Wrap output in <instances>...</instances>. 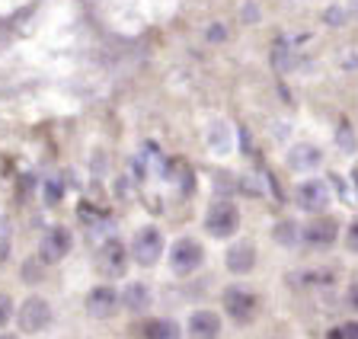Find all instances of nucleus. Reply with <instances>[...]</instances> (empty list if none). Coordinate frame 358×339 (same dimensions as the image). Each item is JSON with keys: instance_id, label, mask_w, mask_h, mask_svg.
Returning <instances> with one entry per match:
<instances>
[{"instance_id": "f8f14e48", "label": "nucleus", "mask_w": 358, "mask_h": 339, "mask_svg": "<svg viewBox=\"0 0 358 339\" xmlns=\"http://www.w3.org/2000/svg\"><path fill=\"white\" fill-rule=\"evenodd\" d=\"M189 333L195 339H215L221 333V320H217L215 310H195L189 317Z\"/></svg>"}, {"instance_id": "9b49d317", "label": "nucleus", "mask_w": 358, "mask_h": 339, "mask_svg": "<svg viewBox=\"0 0 358 339\" xmlns=\"http://www.w3.org/2000/svg\"><path fill=\"white\" fill-rule=\"evenodd\" d=\"M253 266H256V247L250 240H240L227 250V269H231L234 275H246Z\"/></svg>"}, {"instance_id": "7ed1b4c3", "label": "nucleus", "mask_w": 358, "mask_h": 339, "mask_svg": "<svg viewBox=\"0 0 358 339\" xmlns=\"http://www.w3.org/2000/svg\"><path fill=\"white\" fill-rule=\"evenodd\" d=\"M201 259H205V250H201V243L192 240V237L176 240V247H173V253H170V266L176 275H192L201 266Z\"/></svg>"}, {"instance_id": "9d476101", "label": "nucleus", "mask_w": 358, "mask_h": 339, "mask_svg": "<svg viewBox=\"0 0 358 339\" xmlns=\"http://www.w3.org/2000/svg\"><path fill=\"white\" fill-rule=\"evenodd\" d=\"M336 237H339V224L333 218H317L304 227V240L310 247H329V243H336Z\"/></svg>"}, {"instance_id": "f3484780", "label": "nucleus", "mask_w": 358, "mask_h": 339, "mask_svg": "<svg viewBox=\"0 0 358 339\" xmlns=\"http://www.w3.org/2000/svg\"><path fill=\"white\" fill-rule=\"evenodd\" d=\"M345 247L352 250V253H358V218L349 224V231H345Z\"/></svg>"}, {"instance_id": "f03ea898", "label": "nucleus", "mask_w": 358, "mask_h": 339, "mask_svg": "<svg viewBox=\"0 0 358 339\" xmlns=\"http://www.w3.org/2000/svg\"><path fill=\"white\" fill-rule=\"evenodd\" d=\"M131 257L138 259V266H154L157 259L164 257V234L154 224L141 227L131 240Z\"/></svg>"}, {"instance_id": "20e7f679", "label": "nucleus", "mask_w": 358, "mask_h": 339, "mask_svg": "<svg viewBox=\"0 0 358 339\" xmlns=\"http://www.w3.org/2000/svg\"><path fill=\"white\" fill-rule=\"evenodd\" d=\"M52 324V308L45 298H26L20 308V330L22 333H42Z\"/></svg>"}, {"instance_id": "dca6fc26", "label": "nucleus", "mask_w": 358, "mask_h": 339, "mask_svg": "<svg viewBox=\"0 0 358 339\" xmlns=\"http://www.w3.org/2000/svg\"><path fill=\"white\" fill-rule=\"evenodd\" d=\"M329 339H358V324H343L329 333Z\"/></svg>"}, {"instance_id": "aec40b11", "label": "nucleus", "mask_w": 358, "mask_h": 339, "mask_svg": "<svg viewBox=\"0 0 358 339\" xmlns=\"http://www.w3.org/2000/svg\"><path fill=\"white\" fill-rule=\"evenodd\" d=\"M349 304H352V308L358 310V282H355V285L349 288Z\"/></svg>"}, {"instance_id": "a211bd4d", "label": "nucleus", "mask_w": 358, "mask_h": 339, "mask_svg": "<svg viewBox=\"0 0 358 339\" xmlns=\"http://www.w3.org/2000/svg\"><path fill=\"white\" fill-rule=\"evenodd\" d=\"M10 314H13V301H10L7 294H0V326L10 320Z\"/></svg>"}, {"instance_id": "0eeeda50", "label": "nucleus", "mask_w": 358, "mask_h": 339, "mask_svg": "<svg viewBox=\"0 0 358 339\" xmlns=\"http://www.w3.org/2000/svg\"><path fill=\"white\" fill-rule=\"evenodd\" d=\"M119 304H122V298H119V291H115V288L99 285V288H93V291L87 294L83 308H87L90 317H99V320H106V317H112L115 310H119Z\"/></svg>"}, {"instance_id": "423d86ee", "label": "nucleus", "mask_w": 358, "mask_h": 339, "mask_svg": "<svg viewBox=\"0 0 358 339\" xmlns=\"http://www.w3.org/2000/svg\"><path fill=\"white\" fill-rule=\"evenodd\" d=\"M71 247H74V237H71L67 227H48L42 237V247H38L42 263H61L71 253Z\"/></svg>"}, {"instance_id": "39448f33", "label": "nucleus", "mask_w": 358, "mask_h": 339, "mask_svg": "<svg viewBox=\"0 0 358 339\" xmlns=\"http://www.w3.org/2000/svg\"><path fill=\"white\" fill-rule=\"evenodd\" d=\"M240 224V215L231 202H215L205 215V227H208L211 237H231Z\"/></svg>"}, {"instance_id": "2eb2a0df", "label": "nucleus", "mask_w": 358, "mask_h": 339, "mask_svg": "<svg viewBox=\"0 0 358 339\" xmlns=\"http://www.w3.org/2000/svg\"><path fill=\"white\" fill-rule=\"evenodd\" d=\"M144 339H179V326L173 320H154L144 326Z\"/></svg>"}, {"instance_id": "412c9836", "label": "nucleus", "mask_w": 358, "mask_h": 339, "mask_svg": "<svg viewBox=\"0 0 358 339\" xmlns=\"http://www.w3.org/2000/svg\"><path fill=\"white\" fill-rule=\"evenodd\" d=\"M352 7H355V13H358V0H352Z\"/></svg>"}, {"instance_id": "4468645a", "label": "nucleus", "mask_w": 358, "mask_h": 339, "mask_svg": "<svg viewBox=\"0 0 358 339\" xmlns=\"http://www.w3.org/2000/svg\"><path fill=\"white\" fill-rule=\"evenodd\" d=\"M122 304H125L128 310H148L150 308V288L144 285V282H131V285L125 288V294H122Z\"/></svg>"}, {"instance_id": "6e6552de", "label": "nucleus", "mask_w": 358, "mask_h": 339, "mask_svg": "<svg viewBox=\"0 0 358 339\" xmlns=\"http://www.w3.org/2000/svg\"><path fill=\"white\" fill-rule=\"evenodd\" d=\"M294 199H298V205L304 211H323L329 205V186L323 180H307L298 186Z\"/></svg>"}, {"instance_id": "6ab92c4d", "label": "nucleus", "mask_w": 358, "mask_h": 339, "mask_svg": "<svg viewBox=\"0 0 358 339\" xmlns=\"http://www.w3.org/2000/svg\"><path fill=\"white\" fill-rule=\"evenodd\" d=\"M278 240H285V243L294 240V224H278Z\"/></svg>"}, {"instance_id": "1a4fd4ad", "label": "nucleus", "mask_w": 358, "mask_h": 339, "mask_svg": "<svg viewBox=\"0 0 358 339\" xmlns=\"http://www.w3.org/2000/svg\"><path fill=\"white\" fill-rule=\"evenodd\" d=\"M128 266V257H125V247L122 240H106L103 250H99V272L106 279H119L122 272Z\"/></svg>"}, {"instance_id": "ddd939ff", "label": "nucleus", "mask_w": 358, "mask_h": 339, "mask_svg": "<svg viewBox=\"0 0 358 339\" xmlns=\"http://www.w3.org/2000/svg\"><path fill=\"white\" fill-rule=\"evenodd\" d=\"M320 160H323V154L317 147H310V144H298L288 154L291 170H313V166H320Z\"/></svg>"}, {"instance_id": "f257e3e1", "label": "nucleus", "mask_w": 358, "mask_h": 339, "mask_svg": "<svg viewBox=\"0 0 358 339\" xmlns=\"http://www.w3.org/2000/svg\"><path fill=\"white\" fill-rule=\"evenodd\" d=\"M224 308L237 324H253L256 314H259V298L243 285H231L224 291Z\"/></svg>"}, {"instance_id": "4be33fe9", "label": "nucleus", "mask_w": 358, "mask_h": 339, "mask_svg": "<svg viewBox=\"0 0 358 339\" xmlns=\"http://www.w3.org/2000/svg\"><path fill=\"white\" fill-rule=\"evenodd\" d=\"M0 339H13V336H0Z\"/></svg>"}]
</instances>
